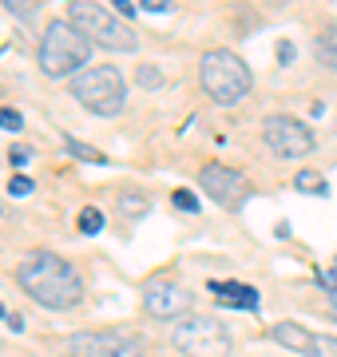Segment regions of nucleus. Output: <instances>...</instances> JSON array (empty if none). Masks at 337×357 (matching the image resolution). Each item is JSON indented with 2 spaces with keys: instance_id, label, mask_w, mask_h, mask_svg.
I'll return each instance as SVG.
<instances>
[{
  "instance_id": "9d476101",
  "label": "nucleus",
  "mask_w": 337,
  "mask_h": 357,
  "mask_svg": "<svg viewBox=\"0 0 337 357\" xmlns=\"http://www.w3.org/2000/svg\"><path fill=\"white\" fill-rule=\"evenodd\" d=\"M187 306H191V294L182 290L179 282L171 278H155L143 286V310L151 314V318H187Z\"/></svg>"
},
{
  "instance_id": "a878e982",
  "label": "nucleus",
  "mask_w": 337,
  "mask_h": 357,
  "mask_svg": "<svg viewBox=\"0 0 337 357\" xmlns=\"http://www.w3.org/2000/svg\"><path fill=\"white\" fill-rule=\"evenodd\" d=\"M322 286H325V290H337V258H334V266L322 274Z\"/></svg>"
},
{
  "instance_id": "393cba45",
  "label": "nucleus",
  "mask_w": 337,
  "mask_h": 357,
  "mask_svg": "<svg viewBox=\"0 0 337 357\" xmlns=\"http://www.w3.org/2000/svg\"><path fill=\"white\" fill-rule=\"evenodd\" d=\"M4 4H8V8H13V13L20 16V20H24V16L32 13V4H28V0H4Z\"/></svg>"
},
{
  "instance_id": "1a4fd4ad",
  "label": "nucleus",
  "mask_w": 337,
  "mask_h": 357,
  "mask_svg": "<svg viewBox=\"0 0 337 357\" xmlns=\"http://www.w3.org/2000/svg\"><path fill=\"white\" fill-rule=\"evenodd\" d=\"M198 187H203V195L214 199L222 211H238V206L250 199L246 175L234 171V167H226V163H207L203 167V171H198Z\"/></svg>"
},
{
  "instance_id": "f8f14e48",
  "label": "nucleus",
  "mask_w": 337,
  "mask_h": 357,
  "mask_svg": "<svg viewBox=\"0 0 337 357\" xmlns=\"http://www.w3.org/2000/svg\"><path fill=\"white\" fill-rule=\"evenodd\" d=\"M270 337L278 345H285V349H294V354H306V357H310V349H313V333L306 330V326H298V321H274Z\"/></svg>"
},
{
  "instance_id": "6e6552de",
  "label": "nucleus",
  "mask_w": 337,
  "mask_h": 357,
  "mask_svg": "<svg viewBox=\"0 0 337 357\" xmlns=\"http://www.w3.org/2000/svg\"><path fill=\"white\" fill-rule=\"evenodd\" d=\"M68 357H147L139 337L119 330H84L64 342Z\"/></svg>"
},
{
  "instance_id": "f03ea898",
  "label": "nucleus",
  "mask_w": 337,
  "mask_h": 357,
  "mask_svg": "<svg viewBox=\"0 0 337 357\" xmlns=\"http://www.w3.org/2000/svg\"><path fill=\"white\" fill-rule=\"evenodd\" d=\"M88 56H91V40L79 32L72 20H52L40 36V48H36V60H40V72L52 79H64V76H76L88 68Z\"/></svg>"
},
{
  "instance_id": "6ab92c4d",
  "label": "nucleus",
  "mask_w": 337,
  "mask_h": 357,
  "mask_svg": "<svg viewBox=\"0 0 337 357\" xmlns=\"http://www.w3.org/2000/svg\"><path fill=\"white\" fill-rule=\"evenodd\" d=\"M310 357H337V337H334V333H313Z\"/></svg>"
},
{
  "instance_id": "423d86ee",
  "label": "nucleus",
  "mask_w": 337,
  "mask_h": 357,
  "mask_svg": "<svg viewBox=\"0 0 337 357\" xmlns=\"http://www.w3.org/2000/svg\"><path fill=\"white\" fill-rule=\"evenodd\" d=\"M171 345L182 357H230V330L207 314H187L171 330Z\"/></svg>"
},
{
  "instance_id": "2eb2a0df",
  "label": "nucleus",
  "mask_w": 337,
  "mask_h": 357,
  "mask_svg": "<svg viewBox=\"0 0 337 357\" xmlns=\"http://www.w3.org/2000/svg\"><path fill=\"white\" fill-rule=\"evenodd\" d=\"M294 191H298V195H318V199H325V195H329V183H325L322 171H298V175H294Z\"/></svg>"
},
{
  "instance_id": "7ed1b4c3",
  "label": "nucleus",
  "mask_w": 337,
  "mask_h": 357,
  "mask_svg": "<svg viewBox=\"0 0 337 357\" xmlns=\"http://www.w3.org/2000/svg\"><path fill=\"white\" fill-rule=\"evenodd\" d=\"M68 88H72V100L79 107H88L91 115H104V119L127 107V79L116 64H88L84 72L72 76Z\"/></svg>"
},
{
  "instance_id": "9b49d317",
  "label": "nucleus",
  "mask_w": 337,
  "mask_h": 357,
  "mask_svg": "<svg viewBox=\"0 0 337 357\" xmlns=\"http://www.w3.org/2000/svg\"><path fill=\"white\" fill-rule=\"evenodd\" d=\"M210 294L219 298V302H226V306L234 310H250V314H258V290L254 286H242V282H210Z\"/></svg>"
},
{
  "instance_id": "b1692460",
  "label": "nucleus",
  "mask_w": 337,
  "mask_h": 357,
  "mask_svg": "<svg viewBox=\"0 0 337 357\" xmlns=\"http://www.w3.org/2000/svg\"><path fill=\"white\" fill-rule=\"evenodd\" d=\"M139 8H147V13H167L171 0H139Z\"/></svg>"
},
{
  "instance_id": "f257e3e1",
  "label": "nucleus",
  "mask_w": 337,
  "mask_h": 357,
  "mask_svg": "<svg viewBox=\"0 0 337 357\" xmlns=\"http://www.w3.org/2000/svg\"><path fill=\"white\" fill-rule=\"evenodd\" d=\"M16 286L44 310H76L84 302V278L64 255L28 250L16 262Z\"/></svg>"
},
{
  "instance_id": "bb28decb",
  "label": "nucleus",
  "mask_w": 337,
  "mask_h": 357,
  "mask_svg": "<svg viewBox=\"0 0 337 357\" xmlns=\"http://www.w3.org/2000/svg\"><path fill=\"white\" fill-rule=\"evenodd\" d=\"M278 60H282V64H294V44H290V40H282V48H278Z\"/></svg>"
},
{
  "instance_id": "cd10ccee",
  "label": "nucleus",
  "mask_w": 337,
  "mask_h": 357,
  "mask_svg": "<svg viewBox=\"0 0 337 357\" xmlns=\"http://www.w3.org/2000/svg\"><path fill=\"white\" fill-rule=\"evenodd\" d=\"M116 13L123 16V20H131V16H135V4H131V0H116Z\"/></svg>"
},
{
  "instance_id": "20e7f679",
  "label": "nucleus",
  "mask_w": 337,
  "mask_h": 357,
  "mask_svg": "<svg viewBox=\"0 0 337 357\" xmlns=\"http://www.w3.org/2000/svg\"><path fill=\"white\" fill-rule=\"evenodd\" d=\"M198 84L207 91L214 103H238L242 96H250L254 88V76H250L246 60L230 48H210L203 52V60H198Z\"/></svg>"
},
{
  "instance_id": "aec40b11",
  "label": "nucleus",
  "mask_w": 337,
  "mask_h": 357,
  "mask_svg": "<svg viewBox=\"0 0 337 357\" xmlns=\"http://www.w3.org/2000/svg\"><path fill=\"white\" fill-rule=\"evenodd\" d=\"M171 203L179 206L182 215H198V195L195 191H182V187H179V191L171 195Z\"/></svg>"
},
{
  "instance_id": "4be33fe9",
  "label": "nucleus",
  "mask_w": 337,
  "mask_h": 357,
  "mask_svg": "<svg viewBox=\"0 0 337 357\" xmlns=\"http://www.w3.org/2000/svg\"><path fill=\"white\" fill-rule=\"evenodd\" d=\"M32 191H36V183H32L28 175H13V178H8V195H13V199H28Z\"/></svg>"
},
{
  "instance_id": "f3484780",
  "label": "nucleus",
  "mask_w": 337,
  "mask_h": 357,
  "mask_svg": "<svg viewBox=\"0 0 337 357\" xmlns=\"http://www.w3.org/2000/svg\"><path fill=\"white\" fill-rule=\"evenodd\" d=\"M76 227H79V234H100V230H104V211L84 206V211H79V218H76Z\"/></svg>"
},
{
  "instance_id": "ddd939ff",
  "label": "nucleus",
  "mask_w": 337,
  "mask_h": 357,
  "mask_svg": "<svg viewBox=\"0 0 337 357\" xmlns=\"http://www.w3.org/2000/svg\"><path fill=\"white\" fill-rule=\"evenodd\" d=\"M313 60L329 72H337V20L334 24H325L318 36H313Z\"/></svg>"
},
{
  "instance_id": "4468645a",
  "label": "nucleus",
  "mask_w": 337,
  "mask_h": 357,
  "mask_svg": "<svg viewBox=\"0 0 337 357\" xmlns=\"http://www.w3.org/2000/svg\"><path fill=\"white\" fill-rule=\"evenodd\" d=\"M116 211L127 218V222H139V218L151 211V199L143 191H135V187H123V191L116 195Z\"/></svg>"
},
{
  "instance_id": "0eeeda50",
  "label": "nucleus",
  "mask_w": 337,
  "mask_h": 357,
  "mask_svg": "<svg viewBox=\"0 0 337 357\" xmlns=\"http://www.w3.org/2000/svg\"><path fill=\"white\" fill-rule=\"evenodd\" d=\"M262 143L270 147V155L278 159H306L318 147L310 123H301L298 115H266L262 123Z\"/></svg>"
},
{
  "instance_id": "7c9ffc66",
  "label": "nucleus",
  "mask_w": 337,
  "mask_h": 357,
  "mask_svg": "<svg viewBox=\"0 0 337 357\" xmlns=\"http://www.w3.org/2000/svg\"><path fill=\"white\" fill-rule=\"evenodd\" d=\"M0 321H8V306L4 302H0Z\"/></svg>"
},
{
  "instance_id": "dca6fc26",
  "label": "nucleus",
  "mask_w": 337,
  "mask_h": 357,
  "mask_svg": "<svg viewBox=\"0 0 337 357\" xmlns=\"http://www.w3.org/2000/svg\"><path fill=\"white\" fill-rule=\"evenodd\" d=\"M64 147H68V155H76V159H84V163H95V167H107V163H111L104 151H95L91 143L76 139V135H64Z\"/></svg>"
},
{
  "instance_id": "c85d7f7f",
  "label": "nucleus",
  "mask_w": 337,
  "mask_h": 357,
  "mask_svg": "<svg viewBox=\"0 0 337 357\" xmlns=\"http://www.w3.org/2000/svg\"><path fill=\"white\" fill-rule=\"evenodd\" d=\"M8 326H13L16 333H24V318H20V314H8Z\"/></svg>"
},
{
  "instance_id": "412c9836",
  "label": "nucleus",
  "mask_w": 337,
  "mask_h": 357,
  "mask_svg": "<svg viewBox=\"0 0 337 357\" xmlns=\"http://www.w3.org/2000/svg\"><path fill=\"white\" fill-rule=\"evenodd\" d=\"M0 131H24V115L16 112V107L0 103Z\"/></svg>"
},
{
  "instance_id": "5701e85b",
  "label": "nucleus",
  "mask_w": 337,
  "mask_h": 357,
  "mask_svg": "<svg viewBox=\"0 0 337 357\" xmlns=\"http://www.w3.org/2000/svg\"><path fill=\"white\" fill-rule=\"evenodd\" d=\"M28 159H32V147H13V151H8V163L13 167H24Z\"/></svg>"
},
{
  "instance_id": "39448f33",
  "label": "nucleus",
  "mask_w": 337,
  "mask_h": 357,
  "mask_svg": "<svg viewBox=\"0 0 337 357\" xmlns=\"http://www.w3.org/2000/svg\"><path fill=\"white\" fill-rule=\"evenodd\" d=\"M68 20H72L91 44H100V48H107V52H135L139 48V36L131 32L127 20H119L116 13H107L104 4H95V0H72Z\"/></svg>"
},
{
  "instance_id": "a211bd4d",
  "label": "nucleus",
  "mask_w": 337,
  "mask_h": 357,
  "mask_svg": "<svg viewBox=\"0 0 337 357\" xmlns=\"http://www.w3.org/2000/svg\"><path fill=\"white\" fill-rule=\"evenodd\" d=\"M135 79H139V88H147V91L163 88V72H159L155 64H139V68H135Z\"/></svg>"
},
{
  "instance_id": "c756f323",
  "label": "nucleus",
  "mask_w": 337,
  "mask_h": 357,
  "mask_svg": "<svg viewBox=\"0 0 337 357\" xmlns=\"http://www.w3.org/2000/svg\"><path fill=\"white\" fill-rule=\"evenodd\" d=\"M329 318H337V290H329Z\"/></svg>"
},
{
  "instance_id": "2f4dec72",
  "label": "nucleus",
  "mask_w": 337,
  "mask_h": 357,
  "mask_svg": "<svg viewBox=\"0 0 337 357\" xmlns=\"http://www.w3.org/2000/svg\"><path fill=\"white\" fill-rule=\"evenodd\" d=\"M266 4H270V8H282V4H285V0H266Z\"/></svg>"
}]
</instances>
